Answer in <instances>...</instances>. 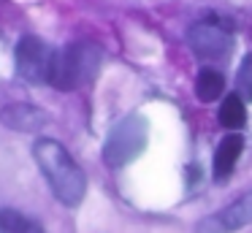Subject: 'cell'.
Returning <instances> with one entry per match:
<instances>
[{
  "mask_svg": "<svg viewBox=\"0 0 252 233\" xmlns=\"http://www.w3.org/2000/svg\"><path fill=\"white\" fill-rule=\"evenodd\" d=\"M33 157L44 179L49 182L55 198L63 206H79L87 195V176L71 157V152L55 138H38L33 144Z\"/></svg>",
  "mask_w": 252,
  "mask_h": 233,
  "instance_id": "obj_1",
  "label": "cell"
},
{
  "mask_svg": "<svg viewBox=\"0 0 252 233\" xmlns=\"http://www.w3.org/2000/svg\"><path fill=\"white\" fill-rule=\"evenodd\" d=\"M100 65H103V49L93 41H73L55 52V63H52L49 84L55 90L71 92L79 87L90 84L98 76Z\"/></svg>",
  "mask_w": 252,
  "mask_h": 233,
  "instance_id": "obj_2",
  "label": "cell"
},
{
  "mask_svg": "<svg viewBox=\"0 0 252 233\" xmlns=\"http://www.w3.org/2000/svg\"><path fill=\"white\" fill-rule=\"evenodd\" d=\"M149 141V122L141 114H127L125 119L111 128L109 138L103 144V160L111 168H122L127 163H133Z\"/></svg>",
  "mask_w": 252,
  "mask_h": 233,
  "instance_id": "obj_3",
  "label": "cell"
},
{
  "mask_svg": "<svg viewBox=\"0 0 252 233\" xmlns=\"http://www.w3.org/2000/svg\"><path fill=\"white\" fill-rule=\"evenodd\" d=\"M187 43H190V49L195 52L198 60L222 63L233 52V33H230V25H225V19L209 16V19L195 22L187 30Z\"/></svg>",
  "mask_w": 252,
  "mask_h": 233,
  "instance_id": "obj_4",
  "label": "cell"
},
{
  "mask_svg": "<svg viewBox=\"0 0 252 233\" xmlns=\"http://www.w3.org/2000/svg\"><path fill=\"white\" fill-rule=\"evenodd\" d=\"M14 63L17 73L30 84H44L49 81L52 63H55V49L38 35H25L14 49Z\"/></svg>",
  "mask_w": 252,
  "mask_h": 233,
  "instance_id": "obj_5",
  "label": "cell"
},
{
  "mask_svg": "<svg viewBox=\"0 0 252 233\" xmlns=\"http://www.w3.org/2000/svg\"><path fill=\"white\" fill-rule=\"evenodd\" d=\"M247 225H252V187L241 193L225 209L203 217L195 225V233H236Z\"/></svg>",
  "mask_w": 252,
  "mask_h": 233,
  "instance_id": "obj_6",
  "label": "cell"
},
{
  "mask_svg": "<svg viewBox=\"0 0 252 233\" xmlns=\"http://www.w3.org/2000/svg\"><path fill=\"white\" fill-rule=\"evenodd\" d=\"M0 122L6 125L8 130L35 133V130H41L49 122V117L38 106H30V103H8V106L0 108Z\"/></svg>",
  "mask_w": 252,
  "mask_h": 233,
  "instance_id": "obj_7",
  "label": "cell"
},
{
  "mask_svg": "<svg viewBox=\"0 0 252 233\" xmlns=\"http://www.w3.org/2000/svg\"><path fill=\"white\" fill-rule=\"evenodd\" d=\"M241 152H244V138H241L239 133H230L225 135L222 141H220L217 152H214V182L222 184L230 179V173H233L236 168V160L241 157Z\"/></svg>",
  "mask_w": 252,
  "mask_h": 233,
  "instance_id": "obj_8",
  "label": "cell"
},
{
  "mask_svg": "<svg viewBox=\"0 0 252 233\" xmlns=\"http://www.w3.org/2000/svg\"><path fill=\"white\" fill-rule=\"evenodd\" d=\"M225 90V76L214 68H201L195 76V98L203 103H212L222 95Z\"/></svg>",
  "mask_w": 252,
  "mask_h": 233,
  "instance_id": "obj_9",
  "label": "cell"
},
{
  "mask_svg": "<svg viewBox=\"0 0 252 233\" xmlns=\"http://www.w3.org/2000/svg\"><path fill=\"white\" fill-rule=\"evenodd\" d=\"M220 125L228 130H239L247 125V106H244V98L239 95V92H233V95H228L222 100V106H220V114H217Z\"/></svg>",
  "mask_w": 252,
  "mask_h": 233,
  "instance_id": "obj_10",
  "label": "cell"
},
{
  "mask_svg": "<svg viewBox=\"0 0 252 233\" xmlns=\"http://www.w3.org/2000/svg\"><path fill=\"white\" fill-rule=\"evenodd\" d=\"M0 233H44V228L17 209H0Z\"/></svg>",
  "mask_w": 252,
  "mask_h": 233,
  "instance_id": "obj_11",
  "label": "cell"
},
{
  "mask_svg": "<svg viewBox=\"0 0 252 233\" xmlns=\"http://www.w3.org/2000/svg\"><path fill=\"white\" fill-rule=\"evenodd\" d=\"M236 90L244 100H252V54H247L241 63L239 76H236Z\"/></svg>",
  "mask_w": 252,
  "mask_h": 233,
  "instance_id": "obj_12",
  "label": "cell"
}]
</instances>
